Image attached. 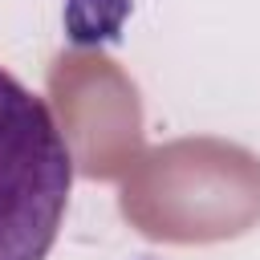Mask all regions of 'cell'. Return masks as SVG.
I'll use <instances>...</instances> for the list:
<instances>
[{"instance_id":"6da1fadb","label":"cell","mask_w":260,"mask_h":260,"mask_svg":"<svg viewBox=\"0 0 260 260\" xmlns=\"http://www.w3.org/2000/svg\"><path fill=\"white\" fill-rule=\"evenodd\" d=\"M73 158L41 93L0 69V260H45L69 203Z\"/></svg>"}]
</instances>
